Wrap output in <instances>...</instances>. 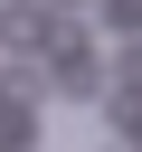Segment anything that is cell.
Masks as SVG:
<instances>
[{
	"label": "cell",
	"mask_w": 142,
	"mask_h": 152,
	"mask_svg": "<svg viewBox=\"0 0 142 152\" xmlns=\"http://www.w3.org/2000/svg\"><path fill=\"white\" fill-rule=\"evenodd\" d=\"M104 19L114 28H142V0H104Z\"/></svg>",
	"instance_id": "obj_4"
},
{
	"label": "cell",
	"mask_w": 142,
	"mask_h": 152,
	"mask_svg": "<svg viewBox=\"0 0 142 152\" xmlns=\"http://www.w3.org/2000/svg\"><path fill=\"white\" fill-rule=\"evenodd\" d=\"M0 152H38V104L0 86Z\"/></svg>",
	"instance_id": "obj_3"
},
{
	"label": "cell",
	"mask_w": 142,
	"mask_h": 152,
	"mask_svg": "<svg viewBox=\"0 0 142 152\" xmlns=\"http://www.w3.org/2000/svg\"><path fill=\"white\" fill-rule=\"evenodd\" d=\"M123 152H133V142H123Z\"/></svg>",
	"instance_id": "obj_5"
},
{
	"label": "cell",
	"mask_w": 142,
	"mask_h": 152,
	"mask_svg": "<svg viewBox=\"0 0 142 152\" xmlns=\"http://www.w3.org/2000/svg\"><path fill=\"white\" fill-rule=\"evenodd\" d=\"M104 86H114V76H104V57H95V38H85V48L66 38V48H57V95H76V104H85V95H104Z\"/></svg>",
	"instance_id": "obj_1"
},
{
	"label": "cell",
	"mask_w": 142,
	"mask_h": 152,
	"mask_svg": "<svg viewBox=\"0 0 142 152\" xmlns=\"http://www.w3.org/2000/svg\"><path fill=\"white\" fill-rule=\"evenodd\" d=\"M47 38H57V19H47V10H28V0H9V10H0V48H47Z\"/></svg>",
	"instance_id": "obj_2"
}]
</instances>
